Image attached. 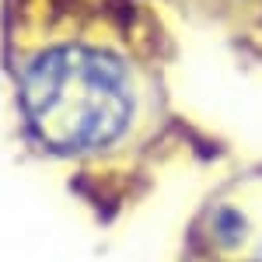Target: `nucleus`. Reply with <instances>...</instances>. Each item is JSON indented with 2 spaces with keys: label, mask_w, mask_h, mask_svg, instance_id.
Wrapping results in <instances>:
<instances>
[{
  "label": "nucleus",
  "mask_w": 262,
  "mask_h": 262,
  "mask_svg": "<svg viewBox=\"0 0 262 262\" xmlns=\"http://www.w3.org/2000/svg\"><path fill=\"white\" fill-rule=\"evenodd\" d=\"M28 133L53 154L105 150L133 119V88L119 56L98 46H49L21 74Z\"/></svg>",
  "instance_id": "f257e3e1"
}]
</instances>
